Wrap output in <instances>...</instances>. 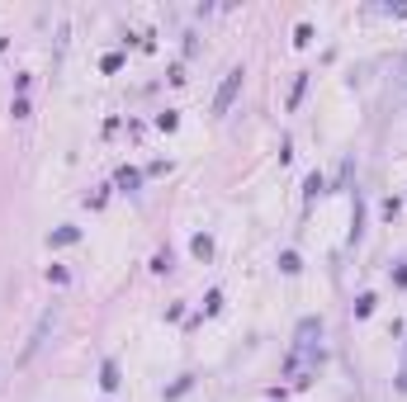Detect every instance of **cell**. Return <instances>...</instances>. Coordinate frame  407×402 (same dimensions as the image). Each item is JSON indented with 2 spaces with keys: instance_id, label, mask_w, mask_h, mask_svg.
<instances>
[{
  "instance_id": "6da1fadb",
  "label": "cell",
  "mask_w": 407,
  "mask_h": 402,
  "mask_svg": "<svg viewBox=\"0 0 407 402\" xmlns=\"http://www.w3.org/2000/svg\"><path fill=\"white\" fill-rule=\"evenodd\" d=\"M318 365H322V350H289V360H284V378H294V383H308V374H318Z\"/></svg>"
},
{
  "instance_id": "7a4b0ae2",
  "label": "cell",
  "mask_w": 407,
  "mask_h": 402,
  "mask_svg": "<svg viewBox=\"0 0 407 402\" xmlns=\"http://www.w3.org/2000/svg\"><path fill=\"white\" fill-rule=\"evenodd\" d=\"M242 67H232L227 76H223V85H218V95H214V114H227L232 109V100H237V90H242Z\"/></svg>"
},
{
  "instance_id": "3957f363",
  "label": "cell",
  "mask_w": 407,
  "mask_h": 402,
  "mask_svg": "<svg viewBox=\"0 0 407 402\" xmlns=\"http://www.w3.org/2000/svg\"><path fill=\"white\" fill-rule=\"evenodd\" d=\"M294 346L299 350H322V317H303L294 326Z\"/></svg>"
},
{
  "instance_id": "277c9868",
  "label": "cell",
  "mask_w": 407,
  "mask_h": 402,
  "mask_svg": "<svg viewBox=\"0 0 407 402\" xmlns=\"http://www.w3.org/2000/svg\"><path fill=\"white\" fill-rule=\"evenodd\" d=\"M114 185H119V189H137V185H142V171H133V166H123V171L114 175Z\"/></svg>"
},
{
  "instance_id": "5b68a950",
  "label": "cell",
  "mask_w": 407,
  "mask_h": 402,
  "mask_svg": "<svg viewBox=\"0 0 407 402\" xmlns=\"http://www.w3.org/2000/svg\"><path fill=\"white\" fill-rule=\"evenodd\" d=\"M100 388H105V393L119 388V365H114V360H105V369H100Z\"/></svg>"
},
{
  "instance_id": "8992f818",
  "label": "cell",
  "mask_w": 407,
  "mask_h": 402,
  "mask_svg": "<svg viewBox=\"0 0 407 402\" xmlns=\"http://www.w3.org/2000/svg\"><path fill=\"white\" fill-rule=\"evenodd\" d=\"M190 251L199 256V261H209V256H214V237H194V241H190Z\"/></svg>"
},
{
  "instance_id": "52a82bcc",
  "label": "cell",
  "mask_w": 407,
  "mask_h": 402,
  "mask_svg": "<svg viewBox=\"0 0 407 402\" xmlns=\"http://www.w3.org/2000/svg\"><path fill=\"white\" fill-rule=\"evenodd\" d=\"M76 237H81V227H57V232H53V246H71Z\"/></svg>"
},
{
  "instance_id": "ba28073f",
  "label": "cell",
  "mask_w": 407,
  "mask_h": 402,
  "mask_svg": "<svg viewBox=\"0 0 407 402\" xmlns=\"http://www.w3.org/2000/svg\"><path fill=\"white\" fill-rule=\"evenodd\" d=\"M279 270H284V274H299V270H303V261L294 256V251H284V256H279Z\"/></svg>"
},
{
  "instance_id": "9c48e42d",
  "label": "cell",
  "mask_w": 407,
  "mask_h": 402,
  "mask_svg": "<svg viewBox=\"0 0 407 402\" xmlns=\"http://www.w3.org/2000/svg\"><path fill=\"white\" fill-rule=\"evenodd\" d=\"M303 90H308V76L294 80V90H289V109H299V105H303Z\"/></svg>"
},
{
  "instance_id": "30bf717a",
  "label": "cell",
  "mask_w": 407,
  "mask_h": 402,
  "mask_svg": "<svg viewBox=\"0 0 407 402\" xmlns=\"http://www.w3.org/2000/svg\"><path fill=\"white\" fill-rule=\"evenodd\" d=\"M374 313V294H360L355 298V317H370Z\"/></svg>"
},
{
  "instance_id": "8fae6325",
  "label": "cell",
  "mask_w": 407,
  "mask_h": 402,
  "mask_svg": "<svg viewBox=\"0 0 407 402\" xmlns=\"http://www.w3.org/2000/svg\"><path fill=\"white\" fill-rule=\"evenodd\" d=\"M175 123H180V119H175V109H166V114H157V128H162V133H171Z\"/></svg>"
},
{
  "instance_id": "7c38bea8",
  "label": "cell",
  "mask_w": 407,
  "mask_h": 402,
  "mask_svg": "<svg viewBox=\"0 0 407 402\" xmlns=\"http://www.w3.org/2000/svg\"><path fill=\"white\" fill-rule=\"evenodd\" d=\"M218 308H223V294H218V289H214V294L204 298V313H218Z\"/></svg>"
}]
</instances>
